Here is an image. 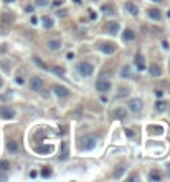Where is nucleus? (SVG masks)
<instances>
[{"label":"nucleus","mask_w":170,"mask_h":182,"mask_svg":"<svg viewBox=\"0 0 170 182\" xmlns=\"http://www.w3.org/2000/svg\"><path fill=\"white\" fill-rule=\"evenodd\" d=\"M152 2H157V3H160V2H164V0H152Z\"/></svg>","instance_id":"58836bf2"},{"label":"nucleus","mask_w":170,"mask_h":182,"mask_svg":"<svg viewBox=\"0 0 170 182\" xmlns=\"http://www.w3.org/2000/svg\"><path fill=\"white\" fill-rule=\"evenodd\" d=\"M89 17H91V20H94V18H96V13H94V12H91V13H89Z\"/></svg>","instance_id":"c9c22d12"},{"label":"nucleus","mask_w":170,"mask_h":182,"mask_svg":"<svg viewBox=\"0 0 170 182\" xmlns=\"http://www.w3.org/2000/svg\"><path fill=\"white\" fill-rule=\"evenodd\" d=\"M41 176H43V177H50V176H51V169H50V167H43Z\"/></svg>","instance_id":"c85d7f7f"},{"label":"nucleus","mask_w":170,"mask_h":182,"mask_svg":"<svg viewBox=\"0 0 170 182\" xmlns=\"http://www.w3.org/2000/svg\"><path fill=\"white\" fill-rule=\"evenodd\" d=\"M48 50H51V51H58V50H61V40H58V38H51V40H48Z\"/></svg>","instance_id":"9d476101"},{"label":"nucleus","mask_w":170,"mask_h":182,"mask_svg":"<svg viewBox=\"0 0 170 182\" xmlns=\"http://www.w3.org/2000/svg\"><path fill=\"white\" fill-rule=\"evenodd\" d=\"M53 91H55V94H56L58 98H66L68 94H70V91H68L66 86H61V84L53 86Z\"/></svg>","instance_id":"6e6552de"},{"label":"nucleus","mask_w":170,"mask_h":182,"mask_svg":"<svg viewBox=\"0 0 170 182\" xmlns=\"http://www.w3.org/2000/svg\"><path fill=\"white\" fill-rule=\"evenodd\" d=\"M41 22H43V27H45V28H51L53 27V20L50 17H43Z\"/></svg>","instance_id":"b1692460"},{"label":"nucleus","mask_w":170,"mask_h":182,"mask_svg":"<svg viewBox=\"0 0 170 182\" xmlns=\"http://www.w3.org/2000/svg\"><path fill=\"white\" fill-rule=\"evenodd\" d=\"M129 94H130V89L125 88V86H121L119 91H117V94H116V98H117V99H124V98H127Z\"/></svg>","instance_id":"a211bd4d"},{"label":"nucleus","mask_w":170,"mask_h":182,"mask_svg":"<svg viewBox=\"0 0 170 182\" xmlns=\"http://www.w3.org/2000/svg\"><path fill=\"white\" fill-rule=\"evenodd\" d=\"M35 151H36V152H40V154H48V152H51V151H53V147H51V146H48V144H46V146H38Z\"/></svg>","instance_id":"aec40b11"},{"label":"nucleus","mask_w":170,"mask_h":182,"mask_svg":"<svg viewBox=\"0 0 170 182\" xmlns=\"http://www.w3.org/2000/svg\"><path fill=\"white\" fill-rule=\"evenodd\" d=\"M25 12H28V13H32V12H33V5H28V7L25 8Z\"/></svg>","instance_id":"f704fd0d"},{"label":"nucleus","mask_w":170,"mask_h":182,"mask_svg":"<svg viewBox=\"0 0 170 182\" xmlns=\"http://www.w3.org/2000/svg\"><path fill=\"white\" fill-rule=\"evenodd\" d=\"M43 80L40 78V76H33V78L30 80V89L32 91H41L43 89Z\"/></svg>","instance_id":"423d86ee"},{"label":"nucleus","mask_w":170,"mask_h":182,"mask_svg":"<svg viewBox=\"0 0 170 182\" xmlns=\"http://www.w3.org/2000/svg\"><path fill=\"white\" fill-rule=\"evenodd\" d=\"M124 7H125V10H127L132 17H137V15H139V7L135 5L134 2H125Z\"/></svg>","instance_id":"f8f14e48"},{"label":"nucleus","mask_w":170,"mask_h":182,"mask_svg":"<svg viewBox=\"0 0 170 182\" xmlns=\"http://www.w3.org/2000/svg\"><path fill=\"white\" fill-rule=\"evenodd\" d=\"M155 108H157V111H165V109H167V103L165 101H157Z\"/></svg>","instance_id":"a878e982"},{"label":"nucleus","mask_w":170,"mask_h":182,"mask_svg":"<svg viewBox=\"0 0 170 182\" xmlns=\"http://www.w3.org/2000/svg\"><path fill=\"white\" fill-rule=\"evenodd\" d=\"M8 169H10V162L5 161V159H0V171H2V172H7Z\"/></svg>","instance_id":"5701e85b"},{"label":"nucleus","mask_w":170,"mask_h":182,"mask_svg":"<svg viewBox=\"0 0 170 182\" xmlns=\"http://www.w3.org/2000/svg\"><path fill=\"white\" fill-rule=\"evenodd\" d=\"M17 83H18V84H23V83H25V80L20 78V76H17Z\"/></svg>","instance_id":"72a5a7b5"},{"label":"nucleus","mask_w":170,"mask_h":182,"mask_svg":"<svg viewBox=\"0 0 170 182\" xmlns=\"http://www.w3.org/2000/svg\"><path fill=\"white\" fill-rule=\"evenodd\" d=\"M78 71L81 76H91L94 71V66L89 61H81V63H78Z\"/></svg>","instance_id":"f03ea898"},{"label":"nucleus","mask_w":170,"mask_h":182,"mask_svg":"<svg viewBox=\"0 0 170 182\" xmlns=\"http://www.w3.org/2000/svg\"><path fill=\"white\" fill-rule=\"evenodd\" d=\"M94 146H96V137L94 136H84V137H81L79 147H81L83 151H91V149H94Z\"/></svg>","instance_id":"f257e3e1"},{"label":"nucleus","mask_w":170,"mask_h":182,"mask_svg":"<svg viewBox=\"0 0 170 182\" xmlns=\"http://www.w3.org/2000/svg\"><path fill=\"white\" fill-rule=\"evenodd\" d=\"M99 50L103 51L104 55H114L116 51H117V46H116L114 43H111V41H101Z\"/></svg>","instance_id":"7ed1b4c3"},{"label":"nucleus","mask_w":170,"mask_h":182,"mask_svg":"<svg viewBox=\"0 0 170 182\" xmlns=\"http://www.w3.org/2000/svg\"><path fill=\"white\" fill-rule=\"evenodd\" d=\"M2 84H3V81H2V78H0V88H2Z\"/></svg>","instance_id":"ea45409f"},{"label":"nucleus","mask_w":170,"mask_h":182,"mask_svg":"<svg viewBox=\"0 0 170 182\" xmlns=\"http://www.w3.org/2000/svg\"><path fill=\"white\" fill-rule=\"evenodd\" d=\"M7 149H8V152H17L18 151V144L15 141H8L7 142Z\"/></svg>","instance_id":"412c9836"},{"label":"nucleus","mask_w":170,"mask_h":182,"mask_svg":"<svg viewBox=\"0 0 170 182\" xmlns=\"http://www.w3.org/2000/svg\"><path fill=\"white\" fill-rule=\"evenodd\" d=\"M3 2H5V3H13L15 0H3Z\"/></svg>","instance_id":"4c0bfd02"},{"label":"nucleus","mask_w":170,"mask_h":182,"mask_svg":"<svg viewBox=\"0 0 170 182\" xmlns=\"http://www.w3.org/2000/svg\"><path fill=\"white\" fill-rule=\"evenodd\" d=\"M132 73H130V68L129 66H122V70H121V78H130Z\"/></svg>","instance_id":"4be33fe9"},{"label":"nucleus","mask_w":170,"mask_h":182,"mask_svg":"<svg viewBox=\"0 0 170 182\" xmlns=\"http://www.w3.org/2000/svg\"><path fill=\"white\" fill-rule=\"evenodd\" d=\"M125 134H127L129 137H132L134 136V131H132V129H125Z\"/></svg>","instance_id":"473e14b6"},{"label":"nucleus","mask_w":170,"mask_h":182,"mask_svg":"<svg viewBox=\"0 0 170 182\" xmlns=\"http://www.w3.org/2000/svg\"><path fill=\"white\" fill-rule=\"evenodd\" d=\"M134 38H135L134 30H130V28H125V30L122 32V40H124V41H132Z\"/></svg>","instance_id":"f3484780"},{"label":"nucleus","mask_w":170,"mask_h":182,"mask_svg":"<svg viewBox=\"0 0 170 182\" xmlns=\"http://www.w3.org/2000/svg\"><path fill=\"white\" fill-rule=\"evenodd\" d=\"M147 15H149L150 18H152V20H155V22L162 20V13H160V10H159V8H149Z\"/></svg>","instance_id":"4468645a"},{"label":"nucleus","mask_w":170,"mask_h":182,"mask_svg":"<svg viewBox=\"0 0 170 182\" xmlns=\"http://www.w3.org/2000/svg\"><path fill=\"white\" fill-rule=\"evenodd\" d=\"M36 22H38L36 17H32V23H33V25H36Z\"/></svg>","instance_id":"e433bc0d"},{"label":"nucleus","mask_w":170,"mask_h":182,"mask_svg":"<svg viewBox=\"0 0 170 182\" xmlns=\"http://www.w3.org/2000/svg\"><path fill=\"white\" fill-rule=\"evenodd\" d=\"M104 30L108 33H111V35H116V33L119 32V23L117 22H108L104 25Z\"/></svg>","instance_id":"1a4fd4ad"},{"label":"nucleus","mask_w":170,"mask_h":182,"mask_svg":"<svg viewBox=\"0 0 170 182\" xmlns=\"http://www.w3.org/2000/svg\"><path fill=\"white\" fill-rule=\"evenodd\" d=\"M96 88H98L99 93H108V91L113 88V84H111V81L109 80H106V78H99L98 80V83H96Z\"/></svg>","instance_id":"20e7f679"},{"label":"nucleus","mask_w":170,"mask_h":182,"mask_svg":"<svg viewBox=\"0 0 170 182\" xmlns=\"http://www.w3.org/2000/svg\"><path fill=\"white\" fill-rule=\"evenodd\" d=\"M51 70L55 71L56 75H60V76H63V75H65V68H60V66H53Z\"/></svg>","instance_id":"cd10ccee"},{"label":"nucleus","mask_w":170,"mask_h":182,"mask_svg":"<svg viewBox=\"0 0 170 182\" xmlns=\"http://www.w3.org/2000/svg\"><path fill=\"white\" fill-rule=\"evenodd\" d=\"M111 114H113L114 119H119V121H122V119H125V116H127V111H125L124 108H116Z\"/></svg>","instance_id":"9b49d317"},{"label":"nucleus","mask_w":170,"mask_h":182,"mask_svg":"<svg viewBox=\"0 0 170 182\" xmlns=\"http://www.w3.org/2000/svg\"><path fill=\"white\" fill-rule=\"evenodd\" d=\"M149 71H150V75H152L154 78H159V76H162V68H160V65H157V63H152V65H150Z\"/></svg>","instance_id":"ddd939ff"},{"label":"nucleus","mask_w":170,"mask_h":182,"mask_svg":"<svg viewBox=\"0 0 170 182\" xmlns=\"http://www.w3.org/2000/svg\"><path fill=\"white\" fill-rule=\"evenodd\" d=\"M101 12H103L104 15H114L116 13V5H113V3H106V5L101 7Z\"/></svg>","instance_id":"2eb2a0df"},{"label":"nucleus","mask_w":170,"mask_h":182,"mask_svg":"<svg viewBox=\"0 0 170 182\" xmlns=\"http://www.w3.org/2000/svg\"><path fill=\"white\" fill-rule=\"evenodd\" d=\"M124 171H125V167H124V166H119L117 171H116V174H114V177H116V179H119V177L124 174Z\"/></svg>","instance_id":"bb28decb"},{"label":"nucleus","mask_w":170,"mask_h":182,"mask_svg":"<svg viewBox=\"0 0 170 182\" xmlns=\"http://www.w3.org/2000/svg\"><path fill=\"white\" fill-rule=\"evenodd\" d=\"M68 157H70V149H68V144L65 142V144H63V149L60 151V156H58V159H60V161H66Z\"/></svg>","instance_id":"6ab92c4d"},{"label":"nucleus","mask_w":170,"mask_h":182,"mask_svg":"<svg viewBox=\"0 0 170 182\" xmlns=\"http://www.w3.org/2000/svg\"><path fill=\"white\" fill-rule=\"evenodd\" d=\"M135 66L140 70V71H144L145 70V61H144V56L142 53H135Z\"/></svg>","instance_id":"dca6fc26"},{"label":"nucleus","mask_w":170,"mask_h":182,"mask_svg":"<svg viewBox=\"0 0 170 182\" xmlns=\"http://www.w3.org/2000/svg\"><path fill=\"white\" fill-rule=\"evenodd\" d=\"M0 118H3V119H13V118H15V111H13V108L2 106V108H0Z\"/></svg>","instance_id":"0eeeda50"},{"label":"nucleus","mask_w":170,"mask_h":182,"mask_svg":"<svg viewBox=\"0 0 170 182\" xmlns=\"http://www.w3.org/2000/svg\"><path fill=\"white\" fill-rule=\"evenodd\" d=\"M127 106H129V109H130L132 113H140V111H142V108H144V104H142V101H140V99L132 98V99H129Z\"/></svg>","instance_id":"39448f33"},{"label":"nucleus","mask_w":170,"mask_h":182,"mask_svg":"<svg viewBox=\"0 0 170 182\" xmlns=\"http://www.w3.org/2000/svg\"><path fill=\"white\" fill-rule=\"evenodd\" d=\"M149 179H150V180H160V179H162V176H160V172L152 171V172L149 174Z\"/></svg>","instance_id":"393cba45"},{"label":"nucleus","mask_w":170,"mask_h":182,"mask_svg":"<svg viewBox=\"0 0 170 182\" xmlns=\"http://www.w3.org/2000/svg\"><path fill=\"white\" fill-rule=\"evenodd\" d=\"M35 5L36 7H45V5H48V0H35Z\"/></svg>","instance_id":"7c9ffc66"},{"label":"nucleus","mask_w":170,"mask_h":182,"mask_svg":"<svg viewBox=\"0 0 170 182\" xmlns=\"http://www.w3.org/2000/svg\"><path fill=\"white\" fill-rule=\"evenodd\" d=\"M33 61H35V63H36L38 66H40V68H43V70H45V68H46V66H45V65H43V61H41L40 58H38V56H33Z\"/></svg>","instance_id":"c756f323"},{"label":"nucleus","mask_w":170,"mask_h":182,"mask_svg":"<svg viewBox=\"0 0 170 182\" xmlns=\"http://www.w3.org/2000/svg\"><path fill=\"white\" fill-rule=\"evenodd\" d=\"M56 15H58V17H66V10H58Z\"/></svg>","instance_id":"2f4dec72"},{"label":"nucleus","mask_w":170,"mask_h":182,"mask_svg":"<svg viewBox=\"0 0 170 182\" xmlns=\"http://www.w3.org/2000/svg\"><path fill=\"white\" fill-rule=\"evenodd\" d=\"M94 2H98V0H94Z\"/></svg>","instance_id":"a19ab883"},{"label":"nucleus","mask_w":170,"mask_h":182,"mask_svg":"<svg viewBox=\"0 0 170 182\" xmlns=\"http://www.w3.org/2000/svg\"><path fill=\"white\" fill-rule=\"evenodd\" d=\"M168 171H170V167H168Z\"/></svg>","instance_id":"79ce46f5"}]
</instances>
